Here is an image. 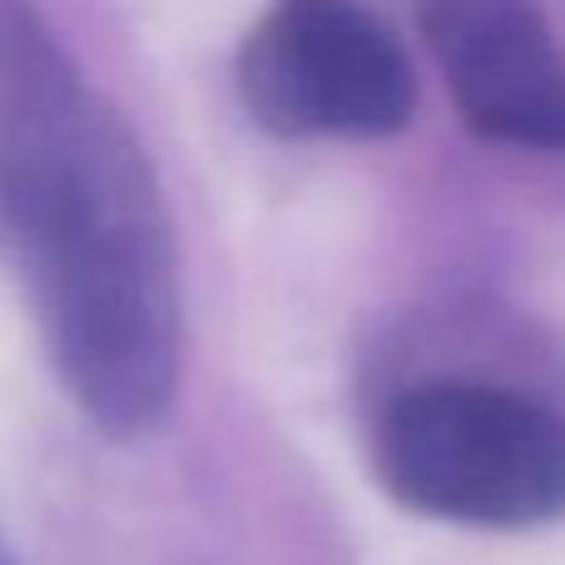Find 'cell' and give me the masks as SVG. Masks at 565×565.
<instances>
[{
    "label": "cell",
    "instance_id": "4",
    "mask_svg": "<svg viewBox=\"0 0 565 565\" xmlns=\"http://www.w3.org/2000/svg\"><path fill=\"white\" fill-rule=\"evenodd\" d=\"M417 20L461 125L565 154V50L541 0H422Z\"/></svg>",
    "mask_w": 565,
    "mask_h": 565
},
{
    "label": "cell",
    "instance_id": "1",
    "mask_svg": "<svg viewBox=\"0 0 565 565\" xmlns=\"http://www.w3.org/2000/svg\"><path fill=\"white\" fill-rule=\"evenodd\" d=\"M0 238L79 412L149 431L184 367L174 224L135 129L30 0H0Z\"/></svg>",
    "mask_w": 565,
    "mask_h": 565
},
{
    "label": "cell",
    "instance_id": "2",
    "mask_svg": "<svg viewBox=\"0 0 565 565\" xmlns=\"http://www.w3.org/2000/svg\"><path fill=\"white\" fill-rule=\"evenodd\" d=\"M377 477L417 516L481 531L565 511V417L491 382H427L377 422Z\"/></svg>",
    "mask_w": 565,
    "mask_h": 565
},
{
    "label": "cell",
    "instance_id": "5",
    "mask_svg": "<svg viewBox=\"0 0 565 565\" xmlns=\"http://www.w3.org/2000/svg\"><path fill=\"white\" fill-rule=\"evenodd\" d=\"M0 565H6V561H0Z\"/></svg>",
    "mask_w": 565,
    "mask_h": 565
},
{
    "label": "cell",
    "instance_id": "3",
    "mask_svg": "<svg viewBox=\"0 0 565 565\" xmlns=\"http://www.w3.org/2000/svg\"><path fill=\"white\" fill-rule=\"evenodd\" d=\"M234 75L248 115L282 139H387L417 109L407 50L358 0H274Z\"/></svg>",
    "mask_w": 565,
    "mask_h": 565
}]
</instances>
